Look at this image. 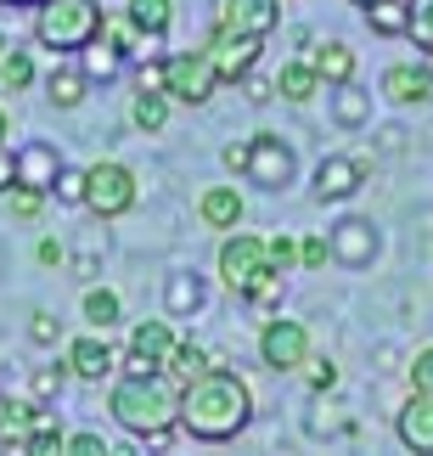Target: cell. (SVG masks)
Wrapping results in <instances>:
<instances>
[{"instance_id":"cell-42","label":"cell","mask_w":433,"mask_h":456,"mask_svg":"<svg viewBox=\"0 0 433 456\" xmlns=\"http://www.w3.org/2000/svg\"><path fill=\"white\" fill-rule=\"evenodd\" d=\"M304 366H309V389H316V395H326V389H338V366L326 361V355H321V361H304Z\"/></svg>"},{"instance_id":"cell-15","label":"cell","mask_w":433,"mask_h":456,"mask_svg":"<svg viewBox=\"0 0 433 456\" xmlns=\"http://www.w3.org/2000/svg\"><path fill=\"white\" fill-rule=\"evenodd\" d=\"M394 434H400V445L411 456H433V395L411 389V400L394 411Z\"/></svg>"},{"instance_id":"cell-48","label":"cell","mask_w":433,"mask_h":456,"mask_svg":"<svg viewBox=\"0 0 433 456\" xmlns=\"http://www.w3.org/2000/svg\"><path fill=\"white\" fill-rule=\"evenodd\" d=\"M12 142V118H6V108H0V147Z\"/></svg>"},{"instance_id":"cell-39","label":"cell","mask_w":433,"mask_h":456,"mask_svg":"<svg viewBox=\"0 0 433 456\" xmlns=\"http://www.w3.org/2000/svg\"><path fill=\"white\" fill-rule=\"evenodd\" d=\"M405 372H411V389H417V395H433V344L411 355V366H405Z\"/></svg>"},{"instance_id":"cell-24","label":"cell","mask_w":433,"mask_h":456,"mask_svg":"<svg viewBox=\"0 0 433 456\" xmlns=\"http://www.w3.org/2000/svg\"><path fill=\"white\" fill-rule=\"evenodd\" d=\"M124 17L141 34H169V23H175V0H130Z\"/></svg>"},{"instance_id":"cell-3","label":"cell","mask_w":433,"mask_h":456,"mask_svg":"<svg viewBox=\"0 0 433 456\" xmlns=\"http://www.w3.org/2000/svg\"><path fill=\"white\" fill-rule=\"evenodd\" d=\"M220 282H225V293H237V299L282 305V271L270 265L265 237H253V232H225V242H220Z\"/></svg>"},{"instance_id":"cell-28","label":"cell","mask_w":433,"mask_h":456,"mask_svg":"<svg viewBox=\"0 0 433 456\" xmlns=\"http://www.w3.org/2000/svg\"><path fill=\"white\" fill-rule=\"evenodd\" d=\"M333 118H338L343 130L366 125V118H372V96H366V91H355V85H338V96H333Z\"/></svg>"},{"instance_id":"cell-8","label":"cell","mask_w":433,"mask_h":456,"mask_svg":"<svg viewBox=\"0 0 433 456\" xmlns=\"http://www.w3.org/2000/svg\"><path fill=\"white\" fill-rule=\"evenodd\" d=\"M293 175H299V158H293V147H287L276 130H259L253 142H248V181L265 186V191H282V186H293Z\"/></svg>"},{"instance_id":"cell-38","label":"cell","mask_w":433,"mask_h":456,"mask_svg":"<svg viewBox=\"0 0 433 456\" xmlns=\"http://www.w3.org/2000/svg\"><path fill=\"white\" fill-rule=\"evenodd\" d=\"M62 456H113V445L101 440V434H91V428H79V434H68V445H62Z\"/></svg>"},{"instance_id":"cell-25","label":"cell","mask_w":433,"mask_h":456,"mask_svg":"<svg viewBox=\"0 0 433 456\" xmlns=\"http://www.w3.org/2000/svg\"><path fill=\"white\" fill-rule=\"evenodd\" d=\"M118 68H124V51L108 45V40H91V45L79 51V74L84 79H113Z\"/></svg>"},{"instance_id":"cell-10","label":"cell","mask_w":433,"mask_h":456,"mask_svg":"<svg viewBox=\"0 0 433 456\" xmlns=\"http://www.w3.org/2000/svg\"><path fill=\"white\" fill-rule=\"evenodd\" d=\"M259 51H265V40H253V34L214 28V34H209V45H203V57L214 62L220 85H237V79H248L253 68H259Z\"/></svg>"},{"instance_id":"cell-47","label":"cell","mask_w":433,"mask_h":456,"mask_svg":"<svg viewBox=\"0 0 433 456\" xmlns=\"http://www.w3.org/2000/svg\"><path fill=\"white\" fill-rule=\"evenodd\" d=\"M220 158H225V169H237V175H248V142H242V147H225Z\"/></svg>"},{"instance_id":"cell-27","label":"cell","mask_w":433,"mask_h":456,"mask_svg":"<svg viewBox=\"0 0 433 456\" xmlns=\"http://www.w3.org/2000/svg\"><path fill=\"white\" fill-rule=\"evenodd\" d=\"M130 118H135V130L158 135V130L169 125V96H164V91H135V108H130Z\"/></svg>"},{"instance_id":"cell-41","label":"cell","mask_w":433,"mask_h":456,"mask_svg":"<svg viewBox=\"0 0 433 456\" xmlns=\"http://www.w3.org/2000/svg\"><path fill=\"white\" fill-rule=\"evenodd\" d=\"M51 191H57L62 203H84V169H62V175H57V186H51Z\"/></svg>"},{"instance_id":"cell-33","label":"cell","mask_w":433,"mask_h":456,"mask_svg":"<svg viewBox=\"0 0 433 456\" xmlns=\"http://www.w3.org/2000/svg\"><path fill=\"white\" fill-rule=\"evenodd\" d=\"M62 445H68V434L57 428V417H45V423L23 440V456H62Z\"/></svg>"},{"instance_id":"cell-45","label":"cell","mask_w":433,"mask_h":456,"mask_svg":"<svg viewBox=\"0 0 433 456\" xmlns=\"http://www.w3.org/2000/svg\"><path fill=\"white\" fill-rule=\"evenodd\" d=\"M17 186V152H12V142L0 147V198H6V191Z\"/></svg>"},{"instance_id":"cell-29","label":"cell","mask_w":433,"mask_h":456,"mask_svg":"<svg viewBox=\"0 0 433 456\" xmlns=\"http://www.w3.org/2000/svg\"><path fill=\"white\" fill-rule=\"evenodd\" d=\"M405 40L417 51H433V0H405Z\"/></svg>"},{"instance_id":"cell-40","label":"cell","mask_w":433,"mask_h":456,"mask_svg":"<svg viewBox=\"0 0 433 456\" xmlns=\"http://www.w3.org/2000/svg\"><path fill=\"white\" fill-rule=\"evenodd\" d=\"M326 259H333V248H326V237H299V265H304V271H321Z\"/></svg>"},{"instance_id":"cell-54","label":"cell","mask_w":433,"mask_h":456,"mask_svg":"<svg viewBox=\"0 0 433 456\" xmlns=\"http://www.w3.org/2000/svg\"><path fill=\"white\" fill-rule=\"evenodd\" d=\"M422 68H428V74H433V51H428V62H422Z\"/></svg>"},{"instance_id":"cell-26","label":"cell","mask_w":433,"mask_h":456,"mask_svg":"<svg viewBox=\"0 0 433 456\" xmlns=\"http://www.w3.org/2000/svg\"><path fill=\"white\" fill-rule=\"evenodd\" d=\"M209 366H214V355H209L203 344H175V355H169V366H164V372L175 378V383H192V378H203V372H209Z\"/></svg>"},{"instance_id":"cell-14","label":"cell","mask_w":433,"mask_h":456,"mask_svg":"<svg viewBox=\"0 0 433 456\" xmlns=\"http://www.w3.org/2000/svg\"><path fill=\"white\" fill-rule=\"evenodd\" d=\"M62 366H68V378H79V383H101V378H113L118 355H113V344L101 338V332H84V338L68 344Z\"/></svg>"},{"instance_id":"cell-32","label":"cell","mask_w":433,"mask_h":456,"mask_svg":"<svg viewBox=\"0 0 433 456\" xmlns=\"http://www.w3.org/2000/svg\"><path fill=\"white\" fill-rule=\"evenodd\" d=\"M366 23H372V34H383V40L405 34V0H383V6H366Z\"/></svg>"},{"instance_id":"cell-52","label":"cell","mask_w":433,"mask_h":456,"mask_svg":"<svg viewBox=\"0 0 433 456\" xmlns=\"http://www.w3.org/2000/svg\"><path fill=\"white\" fill-rule=\"evenodd\" d=\"M6 406H12V395H0V417H6Z\"/></svg>"},{"instance_id":"cell-44","label":"cell","mask_w":433,"mask_h":456,"mask_svg":"<svg viewBox=\"0 0 433 456\" xmlns=\"http://www.w3.org/2000/svg\"><path fill=\"white\" fill-rule=\"evenodd\" d=\"M135 85H141V91H164V57H158V62H141V68H135Z\"/></svg>"},{"instance_id":"cell-17","label":"cell","mask_w":433,"mask_h":456,"mask_svg":"<svg viewBox=\"0 0 433 456\" xmlns=\"http://www.w3.org/2000/svg\"><path fill=\"white\" fill-rule=\"evenodd\" d=\"M304 62L316 68V79H321V85H333V91H338V85H355V51L343 45V40H321Z\"/></svg>"},{"instance_id":"cell-12","label":"cell","mask_w":433,"mask_h":456,"mask_svg":"<svg viewBox=\"0 0 433 456\" xmlns=\"http://www.w3.org/2000/svg\"><path fill=\"white\" fill-rule=\"evenodd\" d=\"M214 28H231V34H253V40H265V34L282 28V0H220Z\"/></svg>"},{"instance_id":"cell-13","label":"cell","mask_w":433,"mask_h":456,"mask_svg":"<svg viewBox=\"0 0 433 456\" xmlns=\"http://www.w3.org/2000/svg\"><path fill=\"white\" fill-rule=\"evenodd\" d=\"M326 248H333L338 265L360 271V265H372V259H377V225L360 220V215H349V220H338L333 232H326Z\"/></svg>"},{"instance_id":"cell-22","label":"cell","mask_w":433,"mask_h":456,"mask_svg":"<svg viewBox=\"0 0 433 456\" xmlns=\"http://www.w3.org/2000/svg\"><path fill=\"white\" fill-rule=\"evenodd\" d=\"M84 91H91V79H84L79 68H51L45 74V102L51 108H79Z\"/></svg>"},{"instance_id":"cell-6","label":"cell","mask_w":433,"mask_h":456,"mask_svg":"<svg viewBox=\"0 0 433 456\" xmlns=\"http://www.w3.org/2000/svg\"><path fill=\"white\" fill-rule=\"evenodd\" d=\"M214 91H220V74L203 51H169L164 57V96L169 102L203 108V102H214Z\"/></svg>"},{"instance_id":"cell-37","label":"cell","mask_w":433,"mask_h":456,"mask_svg":"<svg viewBox=\"0 0 433 456\" xmlns=\"http://www.w3.org/2000/svg\"><path fill=\"white\" fill-rule=\"evenodd\" d=\"M28 338L40 344V349L62 344V322H57V315H51V310H34V315H28Z\"/></svg>"},{"instance_id":"cell-49","label":"cell","mask_w":433,"mask_h":456,"mask_svg":"<svg viewBox=\"0 0 433 456\" xmlns=\"http://www.w3.org/2000/svg\"><path fill=\"white\" fill-rule=\"evenodd\" d=\"M0 6H45V0H0Z\"/></svg>"},{"instance_id":"cell-20","label":"cell","mask_w":433,"mask_h":456,"mask_svg":"<svg viewBox=\"0 0 433 456\" xmlns=\"http://www.w3.org/2000/svg\"><path fill=\"white\" fill-rule=\"evenodd\" d=\"M45 417H51V411L40 406V400H12L6 417H0V445H23L28 434L45 423Z\"/></svg>"},{"instance_id":"cell-51","label":"cell","mask_w":433,"mask_h":456,"mask_svg":"<svg viewBox=\"0 0 433 456\" xmlns=\"http://www.w3.org/2000/svg\"><path fill=\"white\" fill-rule=\"evenodd\" d=\"M113 456H135V451H130V445H113Z\"/></svg>"},{"instance_id":"cell-34","label":"cell","mask_w":433,"mask_h":456,"mask_svg":"<svg viewBox=\"0 0 433 456\" xmlns=\"http://www.w3.org/2000/svg\"><path fill=\"white\" fill-rule=\"evenodd\" d=\"M0 208H6L12 220H40V208H45V191H34V186H12L6 198H0Z\"/></svg>"},{"instance_id":"cell-53","label":"cell","mask_w":433,"mask_h":456,"mask_svg":"<svg viewBox=\"0 0 433 456\" xmlns=\"http://www.w3.org/2000/svg\"><path fill=\"white\" fill-rule=\"evenodd\" d=\"M6 51H12V45H6V34H0V57H6Z\"/></svg>"},{"instance_id":"cell-4","label":"cell","mask_w":433,"mask_h":456,"mask_svg":"<svg viewBox=\"0 0 433 456\" xmlns=\"http://www.w3.org/2000/svg\"><path fill=\"white\" fill-rule=\"evenodd\" d=\"M101 12L96 0H45L34 6V40L45 51H84L101 34Z\"/></svg>"},{"instance_id":"cell-35","label":"cell","mask_w":433,"mask_h":456,"mask_svg":"<svg viewBox=\"0 0 433 456\" xmlns=\"http://www.w3.org/2000/svg\"><path fill=\"white\" fill-rule=\"evenodd\" d=\"M62 383H68V366H34V372H28L34 400H57V395H62Z\"/></svg>"},{"instance_id":"cell-1","label":"cell","mask_w":433,"mask_h":456,"mask_svg":"<svg viewBox=\"0 0 433 456\" xmlns=\"http://www.w3.org/2000/svg\"><path fill=\"white\" fill-rule=\"evenodd\" d=\"M253 423V389L231 366H209L203 378L180 383V428L203 445H225Z\"/></svg>"},{"instance_id":"cell-30","label":"cell","mask_w":433,"mask_h":456,"mask_svg":"<svg viewBox=\"0 0 433 456\" xmlns=\"http://www.w3.org/2000/svg\"><path fill=\"white\" fill-rule=\"evenodd\" d=\"M0 85H6V91L12 96H23L28 91V85H34V57H28V51H6V57H0Z\"/></svg>"},{"instance_id":"cell-31","label":"cell","mask_w":433,"mask_h":456,"mask_svg":"<svg viewBox=\"0 0 433 456\" xmlns=\"http://www.w3.org/2000/svg\"><path fill=\"white\" fill-rule=\"evenodd\" d=\"M118 310H124V305H118L113 288H91V293H84V322H91L96 332H108L118 322Z\"/></svg>"},{"instance_id":"cell-50","label":"cell","mask_w":433,"mask_h":456,"mask_svg":"<svg viewBox=\"0 0 433 456\" xmlns=\"http://www.w3.org/2000/svg\"><path fill=\"white\" fill-rule=\"evenodd\" d=\"M349 6H360V12H366V6H383V0H349Z\"/></svg>"},{"instance_id":"cell-23","label":"cell","mask_w":433,"mask_h":456,"mask_svg":"<svg viewBox=\"0 0 433 456\" xmlns=\"http://www.w3.org/2000/svg\"><path fill=\"white\" fill-rule=\"evenodd\" d=\"M164 299H169V315H197L203 310V282L197 271H175L164 282Z\"/></svg>"},{"instance_id":"cell-43","label":"cell","mask_w":433,"mask_h":456,"mask_svg":"<svg viewBox=\"0 0 433 456\" xmlns=\"http://www.w3.org/2000/svg\"><path fill=\"white\" fill-rule=\"evenodd\" d=\"M242 85H248V102H253V108H265V102H276V79H259V74H248Z\"/></svg>"},{"instance_id":"cell-46","label":"cell","mask_w":433,"mask_h":456,"mask_svg":"<svg viewBox=\"0 0 433 456\" xmlns=\"http://www.w3.org/2000/svg\"><path fill=\"white\" fill-rule=\"evenodd\" d=\"M34 254H40V265H62V259H68V248H62L57 237H40V248H34Z\"/></svg>"},{"instance_id":"cell-36","label":"cell","mask_w":433,"mask_h":456,"mask_svg":"<svg viewBox=\"0 0 433 456\" xmlns=\"http://www.w3.org/2000/svg\"><path fill=\"white\" fill-rule=\"evenodd\" d=\"M265 248H270V265L276 271H293V265H299V237H287V232H276V237H265Z\"/></svg>"},{"instance_id":"cell-9","label":"cell","mask_w":433,"mask_h":456,"mask_svg":"<svg viewBox=\"0 0 433 456\" xmlns=\"http://www.w3.org/2000/svg\"><path fill=\"white\" fill-rule=\"evenodd\" d=\"M366 175H372V158L366 152H333V158H321V169H316V203H349L360 186H366Z\"/></svg>"},{"instance_id":"cell-21","label":"cell","mask_w":433,"mask_h":456,"mask_svg":"<svg viewBox=\"0 0 433 456\" xmlns=\"http://www.w3.org/2000/svg\"><path fill=\"white\" fill-rule=\"evenodd\" d=\"M276 96H282V102H299V108H304V102H316L321 96L316 68H309L304 57L299 62H282V74H276Z\"/></svg>"},{"instance_id":"cell-18","label":"cell","mask_w":433,"mask_h":456,"mask_svg":"<svg viewBox=\"0 0 433 456\" xmlns=\"http://www.w3.org/2000/svg\"><path fill=\"white\" fill-rule=\"evenodd\" d=\"M197 220L209 225V232H237L242 225V191L237 186H209L197 198Z\"/></svg>"},{"instance_id":"cell-7","label":"cell","mask_w":433,"mask_h":456,"mask_svg":"<svg viewBox=\"0 0 433 456\" xmlns=\"http://www.w3.org/2000/svg\"><path fill=\"white\" fill-rule=\"evenodd\" d=\"M259 361H265L270 372H299L309 361V327L287 322V315H270V322L259 327Z\"/></svg>"},{"instance_id":"cell-2","label":"cell","mask_w":433,"mask_h":456,"mask_svg":"<svg viewBox=\"0 0 433 456\" xmlns=\"http://www.w3.org/2000/svg\"><path fill=\"white\" fill-rule=\"evenodd\" d=\"M108 411L124 434L164 445L180 428V383L169 372H124L108 395Z\"/></svg>"},{"instance_id":"cell-5","label":"cell","mask_w":433,"mask_h":456,"mask_svg":"<svg viewBox=\"0 0 433 456\" xmlns=\"http://www.w3.org/2000/svg\"><path fill=\"white\" fill-rule=\"evenodd\" d=\"M135 198H141V181H135L130 164H118V158H96V164L84 169V208H91L96 220L130 215Z\"/></svg>"},{"instance_id":"cell-11","label":"cell","mask_w":433,"mask_h":456,"mask_svg":"<svg viewBox=\"0 0 433 456\" xmlns=\"http://www.w3.org/2000/svg\"><path fill=\"white\" fill-rule=\"evenodd\" d=\"M175 327L169 322H135L130 327V344H124V366L130 372H164L169 355H175Z\"/></svg>"},{"instance_id":"cell-16","label":"cell","mask_w":433,"mask_h":456,"mask_svg":"<svg viewBox=\"0 0 433 456\" xmlns=\"http://www.w3.org/2000/svg\"><path fill=\"white\" fill-rule=\"evenodd\" d=\"M383 96L394 108H428L433 102V74L422 62H394V68H383Z\"/></svg>"},{"instance_id":"cell-19","label":"cell","mask_w":433,"mask_h":456,"mask_svg":"<svg viewBox=\"0 0 433 456\" xmlns=\"http://www.w3.org/2000/svg\"><path fill=\"white\" fill-rule=\"evenodd\" d=\"M57 175H62V158L51 152L45 142H34L17 152V186H34V191H51L57 186Z\"/></svg>"}]
</instances>
